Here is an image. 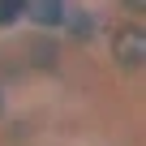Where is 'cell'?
Returning a JSON list of instances; mask_svg holds the SVG:
<instances>
[{"mask_svg": "<svg viewBox=\"0 0 146 146\" xmlns=\"http://www.w3.org/2000/svg\"><path fill=\"white\" fill-rule=\"evenodd\" d=\"M112 56H116V64H125V69H142V60H146V39H142V30H137V26L116 30Z\"/></svg>", "mask_w": 146, "mask_h": 146, "instance_id": "obj_1", "label": "cell"}, {"mask_svg": "<svg viewBox=\"0 0 146 146\" xmlns=\"http://www.w3.org/2000/svg\"><path fill=\"white\" fill-rule=\"evenodd\" d=\"M30 56H35L39 69H56V47H52L47 39H35V43H30Z\"/></svg>", "mask_w": 146, "mask_h": 146, "instance_id": "obj_3", "label": "cell"}, {"mask_svg": "<svg viewBox=\"0 0 146 146\" xmlns=\"http://www.w3.org/2000/svg\"><path fill=\"white\" fill-rule=\"evenodd\" d=\"M0 108H5V95H0Z\"/></svg>", "mask_w": 146, "mask_h": 146, "instance_id": "obj_6", "label": "cell"}, {"mask_svg": "<svg viewBox=\"0 0 146 146\" xmlns=\"http://www.w3.org/2000/svg\"><path fill=\"white\" fill-rule=\"evenodd\" d=\"M26 13H30L39 26H56V22L64 17V9H60V5H52V0H43V5H26Z\"/></svg>", "mask_w": 146, "mask_h": 146, "instance_id": "obj_2", "label": "cell"}, {"mask_svg": "<svg viewBox=\"0 0 146 146\" xmlns=\"http://www.w3.org/2000/svg\"><path fill=\"white\" fill-rule=\"evenodd\" d=\"M22 13H26V5H0V26H13Z\"/></svg>", "mask_w": 146, "mask_h": 146, "instance_id": "obj_4", "label": "cell"}, {"mask_svg": "<svg viewBox=\"0 0 146 146\" xmlns=\"http://www.w3.org/2000/svg\"><path fill=\"white\" fill-rule=\"evenodd\" d=\"M73 35H78V39H90V35H95V26H90L86 17H73Z\"/></svg>", "mask_w": 146, "mask_h": 146, "instance_id": "obj_5", "label": "cell"}]
</instances>
